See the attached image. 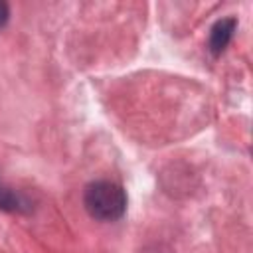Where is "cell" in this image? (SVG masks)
Returning a JSON list of instances; mask_svg holds the SVG:
<instances>
[{
    "label": "cell",
    "mask_w": 253,
    "mask_h": 253,
    "mask_svg": "<svg viewBox=\"0 0 253 253\" xmlns=\"http://www.w3.org/2000/svg\"><path fill=\"white\" fill-rule=\"evenodd\" d=\"M0 210H4V211H16V210H20L18 196L10 188H6L2 184V180H0Z\"/></svg>",
    "instance_id": "obj_3"
},
{
    "label": "cell",
    "mask_w": 253,
    "mask_h": 253,
    "mask_svg": "<svg viewBox=\"0 0 253 253\" xmlns=\"http://www.w3.org/2000/svg\"><path fill=\"white\" fill-rule=\"evenodd\" d=\"M235 26H237L235 18H221L213 24L211 34H210V51L213 55H219L227 47V43L235 32Z\"/></svg>",
    "instance_id": "obj_2"
},
{
    "label": "cell",
    "mask_w": 253,
    "mask_h": 253,
    "mask_svg": "<svg viewBox=\"0 0 253 253\" xmlns=\"http://www.w3.org/2000/svg\"><path fill=\"white\" fill-rule=\"evenodd\" d=\"M83 204L87 211L101 221H113L119 219L126 210V194L125 190L109 180H97L91 182L85 188Z\"/></svg>",
    "instance_id": "obj_1"
},
{
    "label": "cell",
    "mask_w": 253,
    "mask_h": 253,
    "mask_svg": "<svg viewBox=\"0 0 253 253\" xmlns=\"http://www.w3.org/2000/svg\"><path fill=\"white\" fill-rule=\"evenodd\" d=\"M8 16H10V10H8V4L6 2H0V28L8 22Z\"/></svg>",
    "instance_id": "obj_4"
}]
</instances>
